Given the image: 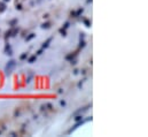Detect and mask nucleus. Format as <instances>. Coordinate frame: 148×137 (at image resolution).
Segmentation results:
<instances>
[{"mask_svg":"<svg viewBox=\"0 0 148 137\" xmlns=\"http://www.w3.org/2000/svg\"><path fill=\"white\" fill-rule=\"evenodd\" d=\"M15 65H16V62H15L14 60H10V61L7 64V66H6V73H7V74H10L13 68L15 67Z\"/></svg>","mask_w":148,"mask_h":137,"instance_id":"obj_1","label":"nucleus"},{"mask_svg":"<svg viewBox=\"0 0 148 137\" xmlns=\"http://www.w3.org/2000/svg\"><path fill=\"white\" fill-rule=\"evenodd\" d=\"M88 107H90V105H88V106H86V107H84V108H82V109L76 111V112L74 113V115H76V114H80V113H84L85 111H87V109H88Z\"/></svg>","mask_w":148,"mask_h":137,"instance_id":"obj_2","label":"nucleus"},{"mask_svg":"<svg viewBox=\"0 0 148 137\" xmlns=\"http://www.w3.org/2000/svg\"><path fill=\"white\" fill-rule=\"evenodd\" d=\"M76 54H77L76 52H75V53H71V54H68V55L66 57V60H69V61H71V60H73V59L75 58V57H76Z\"/></svg>","mask_w":148,"mask_h":137,"instance_id":"obj_3","label":"nucleus"},{"mask_svg":"<svg viewBox=\"0 0 148 137\" xmlns=\"http://www.w3.org/2000/svg\"><path fill=\"white\" fill-rule=\"evenodd\" d=\"M52 42V38H48L44 44H42V48H46V47H48V45H49V43Z\"/></svg>","mask_w":148,"mask_h":137,"instance_id":"obj_4","label":"nucleus"},{"mask_svg":"<svg viewBox=\"0 0 148 137\" xmlns=\"http://www.w3.org/2000/svg\"><path fill=\"white\" fill-rule=\"evenodd\" d=\"M49 27H51V23H49V22H46V23H44V24L41 26L42 29H48Z\"/></svg>","mask_w":148,"mask_h":137,"instance_id":"obj_5","label":"nucleus"},{"mask_svg":"<svg viewBox=\"0 0 148 137\" xmlns=\"http://www.w3.org/2000/svg\"><path fill=\"white\" fill-rule=\"evenodd\" d=\"M35 61H36V55L30 57V58H29V60H28V62H30V64H32V62H35Z\"/></svg>","mask_w":148,"mask_h":137,"instance_id":"obj_6","label":"nucleus"},{"mask_svg":"<svg viewBox=\"0 0 148 137\" xmlns=\"http://www.w3.org/2000/svg\"><path fill=\"white\" fill-rule=\"evenodd\" d=\"M35 36H36L35 34H30L27 38H25V40H27V42H29V40H31L32 38H35Z\"/></svg>","mask_w":148,"mask_h":137,"instance_id":"obj_7","label":"nucleus"},{"mask_svg":"<svg viewBox=\"0 0 148 137\" xmlns=\"http://www.w3.org/2000/svg\"><path fill=\"white\" fill-rule=\"evenodd\" d=\"M27 58H28V53H23V54H21V57H20L21 60H25Z\"/></svg>","mask_w":148,"mask_h":137,"instance_id":"obj_8","label":"nucleus"},{"mask_svg":"<svg viewBox=\"0 0 148 137\" xmlns=\"http://www.w3.org/2000/svg\"><path fill=\"white\" fill-rule=\"evenodd\" d=\"M80 120H83V116H82V115H77V114H76V116H75V121L77 122V121H80Z\"/></svg>","mask_w":148,"mask_h":137,"instance_id":"obj_9","label":"nucleus"},{"mask_svg":"<svg viewBox=\"0 0 148 137\" xmlns=\"http://www.w3.org/2000/svg\"><path fill=\"white\" fill-rule=\"evenodd\" d=\"M5 9H6V6H5V3L1 2V3H0V13H2Z\"/></svg>","mask_w":148,"mask_h":137,"instance_id":"obj_10","label":"nucleus"},{"mask_svg":"<svg viewBox=\"0 0 148 137\" xmlns=\"http://www.w3.org/2000/svg\"><path fill=\"white\" fill-rule=\"evenodd\" d=\"M83 12H84V9H83V8H79V9L76 12V16H79V15H80Z\"/></svg>","mask_w":148,"mask_h":137,"instance_id":"obj_11","label":"nucleus"},{"mask_svg":"<svg viewBox=\"0 0 148 137\" xmlns=\"http://www.w3.org/2000/svg\"><path fill=\"white\" fill-rule=\"evenodd\" d=\"M84 46H85V42H84L83 39H80V43H79V47H80V48H83Z\"/></svg>","mask_w":148,"mask_h":137,"instance_id":"obj_12","label":"nucleus"},{"mask_svg":"<svg viewBox=\"0 0 148 137\" xmlns=\"http://www.w3.org/2000/svg\"><path fill=\"white\" fill-rule=\"evenodd\" d=\"M59 31H60V34L62 35V36H66V29H63V28H61V29H60Z\"/></svg>","mask_w":148,"mask_h":137,"instance_id":"obj_13","label":"nucleus"},{"mask_svg":"<svg viewBox=\"0 0 148 137\" xmlns=\"http://www.w3.org/2000/svg\"><path fill=\"white\" fill-rule=\"evenodd\" d=\"M69 26H70V24H69V22H66V23H64V26H63V29H68V28H69Z\"/></svg>","mask_w":148,"mask_h":137,"instance_id":"obj_14","label":"nucleus"},{"mask_svg":"<svg viewBox=\"0 0 148 137\" xmlns=\"http://www.w3.org/2000/svg\"><path fill=\"white\" fill-rule=\"evenodd\" d=\"M16 23H17V20H13V21H10L9 24H10V26H14V24H16Z\"/></svg>","mask_w":148,"mask_h":137,"instance_id":"obj_15","label":"nucleus"},{"mask_svg":"<svg viewBox=\"0 0 148 137\" xmlns=\"http://www.w3.org/2000/svg\"><path fill=\"white\" fill-rule=\"evenodd\" d=\"M84 23L86 24V27H90V26H91V23H90V21H88V20H85V21H84Z\"/></svg>","mask_w":148,"mask_h":137,"instance_id":"obj_16","label":"nucleus"},{"mask_svg":"<svg viewBox=\"0 0 148 137\" xmlns=\"http://www.w3.org/2000/svg\"><path fill=\"white\" fill-rule=\"evenodd\" d=\"M9 36H12V30H9V31L6 33V38H8Z\"/></svg>","mask_w":148,"mask_h":137,"instance_id":"obj_17","label":"nucleus"},{"mask_svg":"<svg viewBox=\"0 0 148 137\" xmlns=\"http://www.w3.org/2000/svg\"><path fill=\"white\" fill-rule=\"evenodd\" d=\"M60 105H61V106H66V102H64V100H61V102H60Z\"/></svg>","mask_w":148,"mask_h":137,"instance_id":"obj_18","label":"nucleus"},{"mask_svg":"<svg viewBox=\"0 0 148 137\" xmlns=\"http://www.w3.org/2000/svg\"><path fill=\"white\" fill-rule=\"evenodd\" d=\"M16 8L17 9H22V5H16Z\"/></svg>","mask_w":148,"mask_h":137,"instance_id":"obj_19","label":"nucleus"},{"mask_svg":"<svg viewBox=\"0 0 148 137\" xmlns=\"http://www.w3.org/2000/svg\"><path fill=\"white\" fill-rule=\"evenodd\" d=\"M41 53H42V48H41V50H39V51H38V52H37V54H41Z\"/></svg>","mask_w":148,"mask_h":137,"instance_id":"obj_20","label":"nucleus"},{"mask_svg":"<svg viewBox=\"0 0 148 137\" xmlns=\"http://www.w3.org/2000/svg\"><path fill=\"white\" fill-rule=\"evenodd\" d=\"M47 107H48L49 109H52V105H51V104H47Z\"/></svg>","mask_w":148,"mask_h":137,"instance_id":"obj_21","label":"nucleus"},{"mask_svg":"<svg viewBox=\"0 0 148 137\" xmlns=\"http://www.w3.org/2000/svg\"><path fill=\"white\" fill-rule=\"evenodd\" d=\"M74 74L75 75H77V74H78V70H77V69H75L74 70Z\"/></svg>","mask_w":148,"mask_h":137,"instance_id":"obj_22","label":"nucleus"},{"mask_svg":"<svg viewBox=\"0 0 148 137\" xmlns=\"http://www.w3.org/2000/svg\"><path fill=\"white\" fill-rule=\"evenodd\" d=\"M80 39H84V34H80Z\"/></svg>","mask_w":148,"mask_h":137,"instance_id":"obj_23","label":"nucleus"},{"mask_svg":"<svg viewBox=\"0 0 148 137\" xmlns=\"http://www.w3.org/2000/svg\"><path fill=\"white\" fill-rule=\"evenodd\" d=\"M87 2H92V0H87Z\"/></svg>","mask_w":148,"mask_h":137,"instance_id":"obj_24","label":"nucleus"},{"mask_svg":"<svg viewBox=\"0 0 148 137\" xmlns=\"http://www.w3.org/2000/svg\"><path fill=\"white\" fill-rule=\"evenodd\" d=\"M5 1H9V0H5Z\"/></svg>","mask_w":148,"mask_h":137,"instance_id":"obj_25","label":"nucleus"}]
</instances>
